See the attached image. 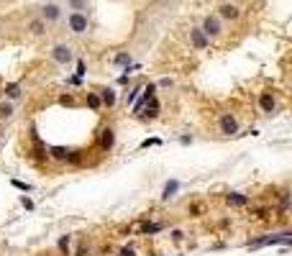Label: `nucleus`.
<instances>
[{"instance_id":"0eeeda50","label":"nucleus","mask_w":292,"mask_h":256,"mask_svg":"<svg viewBox=\"0 0 292 256\" xmlns=\"http://www.w3.org/2000/svg\"><path fill=\"white\" fill-rule=\"evenodd\" d=\"M38 18L47 21V23H59L64 18V6L57 3V0H49V3H44L38 8Z\"/></svg>"},{"instance_id":"7ed1b4c3","label":"nucleus","mask_w":292,"mask_h":256,"mask_svg":"<svg viewBox=\"0 0 292 256\" xmlns=\"http://www.w3.org/2000/svg\"><path fill=\"white\" fill-rule=\"evenodd\" d=\"M257 108H259V113L262 115H277V110H279V95L272 90V88H267V90H262L259 93V98H257Z\"/></svg>"},{"instance_id":"aec40b11","label":"nucleus","mask_w":292,"mask_h":256,"mask_svg":"<svg viewBox=\"0 0 292 256\" xmlns=\"http://www.w3.org/2000/svg\"><path fill=\"white\" fill-rule=\"evenodd\" d=\"M131 57L129 54H120V57H115V64H123V62H129Z\"/></svg>"},{"instance_id":"39448f33","label":"nucleus","mask_w":292,"mask_h":256,"mask_svg":"<svg viewBox=\"0 0 292 256\" xmlns=\"http://www.w3.org/2000/svg\"><path fill=\"white\" fill-rule=\"evenodd\" d=\"M49 59H52L54 64H59V67H69V64L74 62V49H72L69 44H64V41H59V44L52 47Z\"/></svg>"},{"instance_id":"4468645a","label":"nucleus","mask_w":292,"mask_h":256,"mask_svg":"<svg viewBox=\"0 0 292 256\" xmlns=\"http://www.w3.org/2000/svg\"><path fill=\"white\" fill-rule=\"evenodd\" d=\"M13 110H16V105L11 100H3V103H0V120H11Z\"/></svg>"},{"instance_id":"412c9836","label":"nucleus","mask_w":292,"mask_h":256,"mask_svg":"<svg viewBox=\"0 0 292 256\" xmlns=\"http://www.w3.org/2000/svg\"><path fill=\"white\" fill-rule=\"evenodd\" d=\"M233 3H246V0H233Z\"/></svg>"},{"instance_id":"f3484780","label":"nucleus","mask_w":292,"mask_h":256,"mask_svg":"<svg viewBox=\"0 0 292 256\" xmlns=\"http://www.w3.org/2000/svg\"><path fill=\"white\" fill-rule=\"evenodd\" d=\"M190 212H197V216H200V212H205V205L195 202V205H190Z\"/></svg>"},{"instance_id":"9d476101","label":"nucleus","mask_w":292,"mask_h":256,"mask_svg":"<svg viewBox=\"0 0 292 256\" xmlns=\"http://www.w3.org/2000/svg\"><path fill=\"white\" fill-rule=\"evenodd\" d=\"M98 98H100V105L103 108H115V103H118V93L113 90V88H100L98 90Z\"/></svg>"},{"instance_id":"f03ea898","label":"nucleus","mask_w":292,"mask_h":256,"mask_svg":"<svg viewBox=\"0 0 292 256\" xmlns=\"http://www.w3.org/2000/svg\"><path fill=\"white\" fill-rule=\"evenodd\" d=\"M90 13H82V11H69L67 13V28L74 33V36H85L90 33Z\"/></svg>"},{"instance_id":"2eb2a0df","label":"nucleus","mask_w":292,"mask_h":256,"mask_svg":"<svg viewBox=\"0 0 292 256\" xmlns=\"http://www.w3.org/2000/svg\"><path fill=\"white\" fill-rule=\"evenodd\" d=\"M226 202L228 205H248V197L241 192H231V195H226Z\"/></svg>"},{"instance_id":"20e7f679","label":"nucleus","mask_w":292,"mask_h":256,"mask_svg":"<svg viewBox=\"0 0 292 256\" xmlns=\"http://www.w3.org/2000/svg\"><path fill=\"white\" fill-rule=\"evenodd\" d=\"M216 128H218L221 136L228 139V136H236V134L241 131V120H238L236 113L228 110V113H221V115H218V125H216Z\"/></svg>"},{"instance_id":"f8f14e48","label":"nucleus","mask_w":292,"mask_h":256,"mask_svg":"<svg viewBox=\"0 0 292 256\" xmlns=\"http://www.w3.org/2000/svg\"><path fill=\"white\" fill-rule=\"evenodd\" d=\"M62 6H64L67 11H82V13H90V8H93L90 0H64Z\"/></svg>"},{"instance_id":"1a4fd4ad","label":"nucleus","mask_w":292,"mask_h":256,"mask_svg":"<svg viewBox=\"0 0 292 256\" xmlns=\"http://www.w3.org/2000/svg\"><path fill=\"white\" fill-rule=\"evenodd\" d=\"M113 146H115V131H113V125L100 128V136H98V149H100L103 154H108Z\"/></svg>"},{"instance_id":"ddd939ff","label":"nucleus","mask_w":292,"mask_h":256,"mask_svg":"<svg viewBox=\"0 0 292 256\" xmlns=\"http://www.w3.org/2000/svg\"><path fill=\"white\" fill-rule=\"evenodd\" d=\"M21 95H23V84L21 82H13V84H8V88H6V100L16 103Z\"/></svg>"},{"instance_id":"9b49d317","label":"nucleus","mask_w":292,"mask_h":256,"mask_svg":"<svg viewBox=\"0 0 292 256\" xmlns=\"http://www.w3.org/2000/svg\"><path fill=\"white\" fill-rule=\"evenodd\" d=\"M47 26H49L47 21H41V18L36 16V18H31V21L26 23V31H28L31 36H36V38H38V36H44V33H47Z\"/></svg>"},{"instance_id":"423d86ee","label":"nucleus","mask_w":292,"mask_h":256,"mask_svg":"<svg viewBox=\"0 0 292 256\" xmlns=\"http://www.w3.org/2000/svg\"><path fill=\"white\" fill-rule=\"evenodd\" d=\"M216 16L223 21V23H236V21H241V6L238 3H233V0H223V3H218V8H216Z\"/></svg>"},{"instance_id":"dca6fc26","label":"nucleus","mask_w":292,"mask_h":256,"mask_svg":"<svg viewBox=\"0 0 292 256\" xmlns=\"http://www.w3.org/2000/svg\"><path fill=\"white\" fill-rule=\"evenodd\" d=\"M88 105H90V110H93V113H100V110H103L98 93H88Z\"/></svg>"},{"instance_id":"6ab92c4d","label":"nucleus","mask_w":292,"mask_h":256,"mask_svg":"<svg viewBox=\"0 0 292 256\" xmlns=\"http://www.w3.org/2000/svg\"><path fill=\"white\" fill-rule=\"evenodd\" d=\"M59 248H62V251H67V248H69V236H64V238L59 241Z\"/></svg>"},{"instance_id":"a211bd4d","label":"nucleus","mask_w":292,"mask_h":256,"mask_svg":"<svg viewBox=\"0 0 292 256\" xmlns=\"http://www.w3.org/2000/svg\"><path fill=\"white\" fill-rule=\"evenodd\" d=\"M182 236H185L182 231H172V241H175V243H180V241H182Z\"/></svg>"},{"instance_id":"f257e3e1","label":"nucleus","mask_w":292,"mask_h":256,"mask_svg":"<svg viewBox=\"0 0 292 256\" xmlns=\"http://www.w3.org/2000/svg\"><path fill=\"white\" fill-rule=\"evenodd\" d=\"M200 31L211 38V41H218V38H223V33H226V23H223L216 13H207V16L200 18Z\"/></svg>"},{"instance_id":"6e6552de","label":"nucleus","mask_w":292,"mask_h":256,"mask_svg":"<svg viewBox=\"0 0 292 256\" xmlns=\"http://www.w3.org/2000/svg\"><path fill=\"white\" fill-rule=\"evenodd\" d=\"M187 41H190V47H192L195 52H205V49H211V44H213V41L200 31V26H190V31H187Z\"/></svg>"}]
</instances>
